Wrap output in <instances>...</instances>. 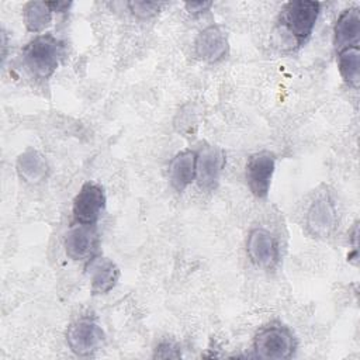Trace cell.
I'll return each mask as SVG.
<instances>
[{
    "instance_id": "cell-21",
    "label": "cell",
    "mask_w": 360,
    "mask_h": 360,
    "mask_svg": "<svg viewBox=\"0 0 360 360\" xmlns=\"http://www.w3.org/2000/svg\"><path fill=\"white\" fill-rule=\"evenodd\" d=\"M48 3L51 6L52 11H59V13L66 11L70 6V3H68V1H48Z\"/></svg>"
},
{
    "instance_id": "cell-14",
    "label": "cell",
    "mask_w": 360,
    "mask_h": 360,
    "mask_svg": "<svg viewBox=\"0 0 360 360\" xmlns=\"http://www.w3.org/2000/svg\"><path fill=\"white\" fill-rule=\"evenodd\" d=\"M195 150L179 152L169 165V180L176 191L186 190L195 180Z\"/></svg>"
},
{
    "instance_id": "cell-7",
    "label": "cell",
    "mask_w": 360,
    "mask_h": 360,
    "mask_svg": "<svg viewBox=\"0 0 360 360\" xmlns=\"http://www.w3.org/2000/svg\"><path fill=\"white\" fill-rule=\"evenodd\" d=\"M225 166V153L215 145H202L197 150L195 180L201 190L210 191L217 187Z\"/></svg>"
},
{
    "instance_id": "cell-19",
    "label": "cell",
    "mask_w": 360,
    "mask_h": 360,
    "mask_svg": "<svg viewBox=\"0 0 360 360\" xmlns=\"http://www.w3.org/2000/svg\"><path fill=\"white\" fill-rule=\"evenodd\" d=\"M155 357H159V359H177L180 357V350L177 346H174L173 343L170 342H163L160 343L158 347H156V352L153 354Z\"/></svg>"
},
{
    "instance_id": "cell-12",
    "label": "cell",
    "mask_w": 360,
    "mask_h": 360,
    "mask_svg": "<svg viewBox=\"0 0 360 360\" xmlns=\"http://www.w3.org/2000/svg\"><path fill=\"white\" fill-rule=\"evenodd\" d=\"M87 274L90 278V290L94 295L105 294L112 290L120 278V269L117 264L103 256L91 257L87 264Z\"/></svg>"
},
{
    "instance_id": "cell-16",
    "label": "cell",
    "mask_w": 360,
    "mask_h": 360,
    "mask_svg": "<svg viewBox=\"0 0 360 360\" xmlns=\"http://www.w3.org/2000/svg\"><path fill=\"white\" fill-rule=\"evenodd\" d=\"M52 8L48 1H28L22 8L24 25L30 32L38 34L51 25Z\"/></svg>"
},
{
    "instance_id": "cell-13",
    "label": "cell",
    "mask_w": 360,
    "mask_h": 360,
    "mask_svg": "<svg viewBox=\"0 0 360 360\" xmlns=\"http://www.w3.org/2000/svg\"><path fill=\"white\" fill-rule=\"evenodd\" d=\"M360 42V14L357 7L346 8L340 13L333 28V44L336 52L359 46Z\"/></svg>"
},
{
    "instance_id": "cell-9",
    "label": "cell",
    "mask_w": 360,
    "mask_h": 360,
    "mask_svg": "<svg viewBox=\"0 0 360 360\" xmlns=\"http://www.w3.org/2000/svg\"><path fill=\"white\" fill-rule=\"evenodd\" d=\"M246 252L250 260L262 267H271L278 260V245L264 228H255L249 232Z\"/></svg>"
},
{
    "instance_id": "cell-4",
    "label": "cell",
    "mask_w": 360,
    "mask_h": 360,
    "mask_svg": "<svg viewBox=\"0 0 360 360\" xmlns=\"http://www.w3.org/2000/svg\"><path fill=\"white\" fill-rule=\"evenodd\" d=\"M104 330L91 319L83 318L72 322L66 330V343L77 356H90L103 347Z\"/></svg>"
},
{
    "instance_id": "cell-10",
    "label": "cell",
    "mask_w": 360,
    "mask_h": 360,
    "mask_svg": "<svg viewBox=\"0 0 360 360\" xmlns=\"http://www.w3.org/2000/svg\"><path fill=\"white\" fill-rule=\"evenodd\" d=\"M98 245V233L96 225L77 224L66 233L65 250L73 260L93 257Z\"/></svg>"
},
{
    "instance_id": "cell-3",
    "label": "cell",
    "mask_w": 360,
    "mask_h": 360,
    "mask_svg": "<svg viewBox=\"0 0 360 360\" xmlns=\"http://www.w3.org/2000/svg\"><path fill=\"white\" fill-rule=\"evenodd\" d=\"M321 4L309 0L288 1L281 13V22L287 32L297 41L298 45L304 44L318 21Z\"/></svg>"
},
{
    "instance_id": "cell-6",
    "label": "cell",
    "mask_w": 360,
    "mask_h": 360,
    "mask_svg": "<svg viewBox=\"0 0 360 360\" xmlns=\"http://www.w3.org/2000/svg\"><path fill=\"white\" fill-rule=\"evenodd\" d=\"M105 208V194L101 186L93 181L84 183L73 200L72 214L76 224L96 225Z\"/></svg>"
},
{
    "instance_id": "cell-5",
    "label": "cell",
    "mask_w": 360,
    "mask_h": 360,
    "mask_svg": "<svg viewBox=\"0 0 360 360\" xmlns=\"http://www.w3.org/2000/svg\"><path fill=\"white\" fill-rule=\"evenodd\" d=\"M276 169V156L269 150H260L249 156L245 166V177L249 190L257 198L267 197Z\"/></svg>"
},
{
    "instance_id": "cell-17",
    "label": "cell",
    "mask_w": 360,
    "mask_h": 360,
    "mask_svg": "<svg viewBox=\"0 0 360 360\" xmlns=\"http://www.w3.org/2000/svg\"><path fill=\"white\" fill-rule=\"evenodd\" d=\"M338 53V69L342 79L353 89L360 83V49L359 46H350L342 49Z\"/></svg>"
},
{
    "instance_id": "cell-1",
    "label": "cell",
    "mask_w": 360,
    "mask_h": 360,
    "mask_svg": "<svg viewBox=\"0 0 360 360\" xmlns=\"http://www.w3.org/2000/svg\"><path fill=\"white\" fill-rule=\"evenodd\" d=\"M65 52V45L52 34H41L22 49L25 66L41 79H48L56 70Z\"/></svg>"
},
{
    "instance_id": "cell-2",
    "label": "cell",
    "mask_w": 360,
    "mask_h": 360,
    "mask_svg": "<svg viewBox=\"0 0 360 360\" xmlns=\"http://www.w3.org/2000/svg\"><path fill=\"white\" fill-rule=\"evenodd\" d=\"M297 349L292 332L284 325H269L260 329L253 339V352L259 359L284 360L290 359Z\"/></svg>"
},
{
    "instance_id": "cell-20",
    "label": "cell",
    "mask_w": 360,
    "mask_h": 360,
    "mask_svg": "<svg viewBox=\"0 0 360 360\" xmlns=\"http://www.w3.org/2000/svg\"><path fill=\"white\" fill-rule=\"evenodd\" d=\"M211 6H212L211 1H188L184 4L186 10L190 14H201V13L207 11Z\"/></svg>"
},
{
    "instance_id": "cell-15",
    "label": "cell",
    "mask_w": 360,
    "mask_h": 360,
    "mask_svg": "<svg viewBox=\"0 0 360 360\" xmlns=\"http://www.w3.org/2000/svg\"><path fill=\"white\" fill-rule=\"evenodd\" d=\"M48 163L44 155H41L35 149L24 150L17 159V172L18 176L31 184H37L42 181L48 174Z\"/></svg>"
},
{
    "instance_id": "cell-11",
    "label": "cell",
    "mask_w": 360,
    "mask_h": 360,
    "mask_svg": "<svg viewBox=\"0 0 360 360\" xmlns=\"http://www.w3.org/2000/svg\"><path fill=\"white\" fill-rule=\"evenodd\" d=\"M336 225V211L328 197L316 198L307 212V228L312 236L326 238Z\"/></svg>"
},
{
    "instance_id": "cell-18",
    "label": "cell",
    "mask_w": 360,
    "mask_h": 360,
    "mask_svg": "<svg viewBox=\"0 0 360 360\" xmlns=\"http://www.w3.org/2000/svg\"><path fill=\"white\" fill-rule=\"evenodd\" d=\"M163 3L160 1H129L128 7L131 10V13L142 20H148L153 15H156L160 8H162Z\"/></svg>"
},
{
    "instance_id": "cell-8",
    "label": "cell",
    "mask_w": 360,
    "mask_h": 360,
    "mask_svg": "<svg viewBox=\"0 0 360 360\" xmlns=\"http://www.w3.org/2000/svg\"><path fill=\"white\" fill-rule=\"evenodd\" d=\"M195 55L208 63L222 60L229 49L228 38L221 27L208 25L201 30L194 42Z\"/></svg>"
}]
</instances>
